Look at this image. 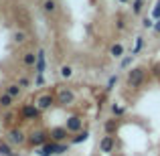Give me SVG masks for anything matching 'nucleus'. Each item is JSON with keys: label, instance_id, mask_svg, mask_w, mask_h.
<instances>
[{"label": "nucleus", "instance_id": "obj_1", "mask_svg": "<svg viewBox=\"0 0 160 156\" xmlns=\"http://www.w3.org/2000/svg\"><path fill=\"white\" fill-rule=\"evenodd\" d=\"M128 85L132 87V89H138V87H142L144 85V81H146V69L144 67H134V69H130L128 71Z\"/></svg>", "mask_w": 160, "mask_h": 156}, {"label": "nucleus", "instance_id": "obj_18", "mask_svg": "<svg viewBox=\"0 0 160 156\" xmlns=\"http://www.w3.org/2000/svg\"><path fill=\"white\" fill-rule=\"evenodd\" d=\"M144 45H146L144 37H136V43H134V49H132V55H134V57H136V55L144 49Z\"/></svg>", "mask_w": 160, "mask_h": 156}, {"label": "nucleus", "instance_id": "obj_24", "mask_svg": "<svg viewBox=\"0 0 160 156\" xmlns=\"http://www.w3.org/2000/svg\"><path fill=\"white\" fill-rule=\"evenodd\" d=\"M14 41L16 43H24V41H27V35H24L22 31H16L14 33Z\"/></svg>", "mask_w": 160, "mask_h": 156}, {"label": "nucleus", "instance_id": "obj_12", "mask_svg": "<svg viewBox=\"0 0 160 156\" xmlns=\"http://www.w3.org/2000/svg\"><path fill=\"white\" fill-rule=\"evenodd\" d=\"M89 140V132L87 130H79V132H75V136L71 138V144H81V142H87Z\"/></svg>", "mask_w": 160, "mask_h": 156}, {"label": "nucleus", "instance_id": "obj_31", "mask_svg": "<svg viewBox=\"0 0 160 156\" xmlns=\"http://www.w3.org/2000/svg\"><path fill=\"white\" fill-rule=\"evenodd\" d=\"M12 118H14V113H6V116H4V124H10Z\"/></svg>", "mask_w": 160, "mask_h": 156}, {"label": "nucleus", "instance_id": "obj_28", "mask_svg": "<svg viewBox=\"0 0 160 156\" xmlns=\"http://www.w3.org/2000/svg\"><path fill=\"white\" fill-rule=\"evenodd\" d=\"M43 83H45L43 73H37V77H35V85H43Z\"/></svg>", "mask_w": 160, "mask_h": 156}, {"label": "nucleus", "instance_id": "obj_13", "mask_svg": "<svg viewBox=\"0 0 160 156\" xmlns=\"http://www.w3.org/2000/svg\"><path fill=\"white\" fill-rule=\"evenodd\" d=\"M109 55H112L113 59H122L124 57V45L122 43H113L112 47H109Z\"/></svg>", "mask_w": 160, "mask_h": 156}, {"label": "nucleus", "instance_id": "obj_20", "mask_svg": "<svg viewBox=\"0 0 160 156\" xmlns=\"http://www.w3.org/2000/svg\"><path fill=\"white\" fill-rule=\"evenodd\" d=\"M43 10H45V12H49V14H53V12L57 10V2H55V0H45Z\"/></svg>", "mask_w": 160, "mask_h": 156}, {"label": "nucleus", "instance_id": "obj_5", "mask_svg": "<svg viewBox=\"0 0 160 156\" xmlns=\"http://www.w3.org/2000/svg\"><path fill=\"white\" fill-rule=\"evenodd\" d=\"M113 148H116V138H113L112 134H106V136L99 140V150H102L103 154H109V152H113Z\"/></svg>", "mask_w": 160, "mask_h": 156}, {"label": "nucleus", "instance_id": "obj_17", "mask_svg": "<svg viewBox=\"0 0 160 156\" xmlns=\"http://www.w3.org/2000/svg\"><path fill=\"white\" fill-rule=\"evenodd\" d=\"M12 154V144L8 140H0V156H10Z\"/></svg>", "mask_w": 160, "mask_h": 156}, {"label": "nucleus", "instance_id": "obj_32", "mask_svg": "<svg viewBox=\"0 0 160 156\" xmlns=\"http://www.w3.org/2000/svg\"><path fill=\"white\" fill-rule=\"evenodd\" d=\"M152 28H154V33H156V35H160V18L156 20V23H154V27H152Z\"/></svg>", "mask_w": 160, "mask_h": 156}, {"label": "nucleus", "instance_id": "obj_34", "mask_svg": "<svg viewBox=\"0 0 160 156\" xmlns=\"http://www.w3.org/2000/svg\"><path fill=\"white\" fill-rule=\"evenodd\" d=\"M10 156H20V154H18V152H12V154H10Z\"/></svg>", "mask_w": 160, "mask_h": 156}, {"label": "nucleus", "instance_id": "obj_27", "mask_svg": "<svg viewBox=\"0 0 160 156\" xmlns=\"http://www.w3.org/2000/svg\"><path fill=\"white\" fill-rule=\"evenodd\" d=\"M142 27H144V28H152L154 27V20L152 18H144V20H142Z\"/></svg>", "mask_w": 160, "mask_h": 156}, {"label": "nucleus", "instance_id": "obj_2", "mask_svg": "<svg viewBox=\"0 0 160 156\" xmlns=\"http://www.w3.org/2000/svg\"><path fill=\"white\" fill-rule=\"evenodd\" d=\"M27 142L32 146V148H41L45 142H49V132H45V130H37V132H32L31 136H27Z\"/></svg>", "mask_w": 160, "mask_h": 156}, {"label": "nucleus", "instance_id": "obj_10", "mask_svg": "<svg viewBox=\"0 0 160 156\" xmlns=\"http://www.w3.org/2000/svg\"><path fill=\"white\" fill-rule=\"evenodd\" d=\"M53 103H55V98H53L51 93H45V95H41V98L37 99V103H35V105L41 109V112H45V109H49Z\"/></svg>", "mask_w": 160, "mask_h": 156}, {"label": "nucleus", "instance_id": "obj_26", "mask_svg": "<svg viewBox=\"0 0 160 156\" xmlns=\"http://www.w3.org/2000/svg\"><path fill=\"white\" fill-rule=\"evenodd\" d=\"M116 83H118V75H112V77H109V81H108V87H106V89H108V91H112Z\"/></svg>", "mask_w": 160, "mask_h": 156}, {"label": "nucleus", "instance_id": "obj_3", "mask_svg": "<svg viewBox=\"0 0 160 156\" xmlns=\"http://www.w3.org/2000/svg\"><path fill=\"white\" fill-rule=\"evenodd\" d=\"M8 142H10L12 146H22L24 142H27V134L18 128H12L10 132H8Z\"/></svg>", "mask_w": 160, "mask_h": 156}, {"label": "nucleus", "instance_id": "obj_30", "mask_svg": "<svg viewBox=\"0 0 160 156\" xmlns=\"http://www.w3.org/2000/svg\"><path fill=\"white\" fill-rule=\"evenodd\" d=\"M116 27H118V31H124V28H126V23H124V20H118V23H116Z\"/></svg>", "mask_w": 160, "mask_h": 156}, {"label": "nucleus", "instance_id": "obj_8", "mask_svg": "<svg viewBox=\"0 0 160 156\" xmlns=\"http://www.w3.org/2000/svg\"><path fill=\"white\" fill-rule=\"evenodd\" d=\"M57 102L61 105H71L75 102V93L71 89H65V87H63V89H59V93H57Z\"/></svg>", "mask_w": 160, "mask_h": 156}, {"label": "nucleus", "instance_id": "obj_23", "mask_svg": "<svg viewBox=\"0 0 160 156\" xmlns=\"http://www.w3.org/2000/svg\"><path fill=\"white\" fill-rule=\"evenodd\" d=\"M142 8H144V0H134V4H132V12L134 14H140Z\"/></svg>", "mask_w": 160, "mask_h": 156}, {"label": "nucleus", "instance_id": "obj_22", "mask_svg": "<svg viewBox=\"0 0 160 156\" xmlns=\"http://www.w3.org/2000/svg\"><path fill=\"white\" fill-rule=\"evenodd\" d=\"M132 61H134V55H128V57H122V61H120V69H128V67L132 65Z\"/></svg>", "mask_w": 160, "mask_h": 156}, {"label": "nucleus", "instance_id": "obj_11", "mask_svg": "<svg viewBox=\"0 0 160 156\" xmlns=\"http://www.w3.org/2000/svg\"><path fill=\"white\" fill-rule=\"evenodd\" d=\"M118 126H120V124H118L116 118H109V120L103 122V130H106V134H112V136L118 132Z\"/></svg>", "mask_w": 160, "mask_h": 156}, {"label": "nucleus", "instance_id": "obj_19", "mask_svg": "<svg viewBox=\"0 0 160 156\" xmlns=\"http://www.w3.org/2000/svg\"><path fill=\"white\" fill-rule=\"evenodd\" d=\"M59 75H61L63 79H69L71 75H73V67L71 65H63L61 69H59Z\"/></svg>", "mask_w": 160, "mask_h": 156}, {"label": "nucleus", "instance_id": "obj_21", "mask_svg": "<svg viewBox=\"0 0 160 156\" xmlns=\"http://www.w3.org/2000/svg\"><path fill=\"white\" fill-rule=\"evenodd\" d=\"M112 113L116 118H120V116H124V113H126V108H124V105H120V103H113L112 105Z\"/></svg>", "mask_w": 160, "mask_h": 156}, {"label": "nucleus", "instance_id": "obj_29", "mask_svg": "<svg viewBox=\"0 0 160 156\" xmlns=\"http://www.w3.org/2000/svg\"><path fill=\"white\" fill-rule=\"evenodd\" d=\"M18 85H20V87H28V85H31L28 77H20V79H18Z\"/></svg>", "mask_w": 160, "mask_h": 156}, {"label": "nucleus", "instance_id": "obj_25", "mask_svg": "<svg viewBox=\"0 0 160 156\" xmlns=\"http://www.w3.org/2000/svg\"><path fill=\"white\" fill-rule=\"evenodd\" d=\"M160 18V0L156 2V6L152 8V20H158Z\"/></svg>", "mask_w": 160, "mask_h": 156}, {"label": "nucleus", "instance_id": "obj_33", "mask_svg": "<svg viewBox=\"0 0 160 156\" xmlns=\"http://www.w3.org/2000/svg\"><path fill=\"white\" fill-rule=\"evenodd\" d=\"M118 2H122V4H126V2H130V0H118Z\"/></svg>", "mask_w": 160, "mask_h": 156}, {"label": "nucleus", "instance_id": "obj_6", "mask_svg": "<svg viewBox=\"0 0 160 156\" xmlns=\"http://www.w3.org/2000/svg\"><path fill=\"white\" fill-rule=\"evenodd\" d=\"M49 138H51L53 142H65L67 138H69V132H67L65 126H59V128H51V132H49Z\"/></svg>", "mask_w": 160, "mask_h": 156}, {"label": "nucleus", "instance_id": "obj_4", "mask_svg": "<svg viewBox=\"0 0 160 156\" xmlns=\"http://www.w3.org/2000/svg\"><path fill=\"white\" fill-rule=\"evenodd\" d=\"M39 116H41V109L35 103H27L20 108V118H24V120H35Z\"/></svg>", "mask_w": 160, "mask_h": 156}, {"label": "nucleus", "instance_id": "obj_7", "mask_svg": "<svg viewBox=\"0 0 160 156\" xmlns=\"http://www.w3.org/2000/svg\"><path fill=\"white\" fill-rule=\"evenodd\" d=\"M65 128H67L69 134H75V132H79V130H83V120L79 116H71L69 120L65 122Z\"/></svg>", "mask_w": 160, "mask_h": 156}, {"label": "nucleus", "instance_id": "obj_16", "mask_svg": "<svg viewBox=\"0 0 160 156\" xmlns=\"http://www.w3.org/2000/svg\"><path fill=\"white\" fill-rule=\"evenodd\" d=\"M12 103H14V98H10V95H8L6 91H4V93H0V108L8 109Z\"/></svg>", "mask_w": 160, "mask_h": 156}, {"label": "nucleus", "instance_id": "obj_15", "mask_svg": "<svg viewBox=\"0 0 160 156\" xmlns=\"http://www.w3.org/2000/svg\"><path fill=\"white\" fill-rule=\"evenodd\" d=\"M35 61H37V53L28 51V53L22 55V65L24 67H35Z\"/></svg>", "mask_w": 160, "mask_h": 156}, {"label": "nucleus", "instance_id": "obj_9", "mask_svg": "<svg viewBox=\"0 0 160 156\" xmlns=\"http://www.w3.org/2000/svg\"><path fill=\"white\" fill-rule=\"evenodd\" d=\"M45 67H47V55H45L43 49H39L35 61V73H45Z\"/></svg>", "mask_w": 160, "mask_h": 156}, {"label": "nucleus", "instance_id": "obj_14", "mask_svg": "<svg viewBox=\"0 0 160 156\" xmlns=\"http://www.w3.org/2000/svg\"><path fill=\"white\" fill-rule=\"evenodd\" d=\"M6 93L16 99V98H20V93H22V87H20L18 83H10V85H6Z\"/></svg>", "mask_w": 160, "mask_h": 156}]
</instances>
